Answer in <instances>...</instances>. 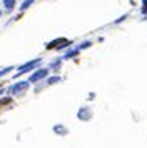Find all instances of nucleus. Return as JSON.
<instances>
[{
    "mask_svg": "<svg viewBox=\"0 0 147 148\" xmlns=\"http://www.w3.org/2000/svg\"><path fill=\"white\" fill-rule=\"evenodd\" d=\"M90 45H92V42H82L77 48H79V50H84V48H89Z\"/></svg>",
    "mask_w": 147,
    "mask_h": 148,
    "instance_id": "nucleus-14",
    "label": "nucleus"
},
{
    "mask_svg": "<svg viewBox=\"0 0 147 148\" xmlns=\"http://www.w3.org/2000/svg\"><path fill=\"white\" fill-rule=\"evenodd\" d=\"M5 105H12V98L7 97V98H0V110L5 107Z\"/></svg>",
    "mask_w": 147,
    "mask_h": 148,
    "instance_id": "nucleus-11",
    "label": "nucleus"
},
{
    "mask_svg": "<svg viewBox=\"0 0 147 148\" xmlns=\"http://www.w3.org/2000/svg\"><path fill=\"white\" fill-rule=\"evenodd\" d=\"M79 52H80L79 48H72V50H69V52L62 57V58H64V60H70V58H74V57H77V55H79Z\"/></svg>",
    "mask_w": 147,
    "mask_h": 148,
    "instance_id": "nucleus-7",
    "label": "nucleus"
},
{
    "mask_svg": "<svg viewBox=\"0 0 147 148\" xmlns=\"http://www.w3.org/2000/svg\"><path fill=\"white\" fill-rule=\"evenodd\" d=\"M140 12H142L144 15H147V0L142 2V8H140Z\"/></svg>",
    "mask_w": 147,
    "mask_h": 148,
    "instance_id": "nucleus-15",
    "label": "nucleus"
},
{
    "mask_svg": "<svg viewBox=\"0 0 147 148\" xmlns=\"http://www.w3.org/2000/svg\"><path fill=\"white\" fill-rule=\"evenodd\" d=\"M53 133H57V135H60V136H65L67 133H69V130H67L64 125H60V123H57L55 127H53Z\"/></svg>",
    "mask_w": 147,
    "mask_h": 148,
    "instance_id": "nucleus-6",
    "label": "nucleus"
},
{
    "mask_svg": "<svg viewBox=\"0 0 147 148\" xmlns=\"http://www.w3.org/2000/svg\"><path fill=\"white\" fill-rule=\"evenodd\" d=\"M3 7H5V10H13V7H15V0H3Z\"/></svg>",
    "mask_w": 147,
    "mask_h": 148,
    "instance_id": "nucleus-8",
    "label": "nucleus"
},
{
    "mask_svg": "<svg viewBox=\"0 0 147 148\" xmlns=\"http://www.w3.org/2000/svg\"><path fill=\"white\" fill-rule=\"evenodd\" d=\"M28 87H30L28 82H17V83H13L12 87L8 88V93L12 97H22L28 90Z\"/></svg>",
    "mask_w": 147,
    "mask_h": 148,
    "instance_id": "nucleus-1",
    "label": "nucleus"
},
{
    "mask_svg": "<svg viewBox=\"0 0 147 148\" xmlns=\"http://www.w3.org/2000/svg\"><path fill=\"white\" fill-rule=\"evenodd\" d=\"M0 17H2V10H0Z\"/></svg>",
    "mask_w": 147,
    "mask_h": 148,
    "instance_id": "nucleus-17",
    "label": "nucleus"
},
{
    "mask_svg": "<svg viewBox=\"0 0 147 148\" xmlns=\"http://www.w3.org/2000/svg\"><path fill=\"white\" fill-rule=\"evenodd\" d=\"M49 70H50V68H39V70H35V72L30 75V78H28V83H35V82L44 80L47 75H49Z\"/></svg>",
    "mask_w": 147,
    "mask_h": 148,
    "instance_id": "nucleus-4",
    "label": "nucleus"
},
{
    "mask_svg": "<svg viewBox=\"0 0 147 148\" xmlns=\"http://www.w3.org/2000/svg\"><path fill=\"white\" fill-rule=\"evenodd\" d=\"M60 62L62 60H53L52 63H50V70H55V72H57V70L60 68Z\"/></svg>",
    "mask_w": 147,
    "mask_h": 148,
    "instance_id": "nucleus-12",
    "label": "nucleus"
},
{
    "mask_svg": "<svg viewBox=\"0 0 147 148\" xmlns=\"http://www.w3.org/2000/svg\"><path fill=\"white\" fill-rule=\"evenodd\" d=\"M77 118H79L80 121H87L92 118V112L89 110V108H80L79 112H77Z\"/></svg>",
    "mask_w": 147,
    "mask_h": 148,
    "instance_id": "nucleus-5",
    "label": "nucleus"
},
{
    "mask_svg": "<svg viewBox=\"0 0 147 148\" xmlns=\"http://www.w3.org/2000/svg\"><path fill=\"white\" fill-rule=\"evenodd\" d=\"M33 2H35V0H24V3L20 5V12H24V10H27V8L30 7V5H32Z\"/></svg>",
    "mask_w": 147,
    "mask_h": 148,
    "instance_id": "nucleus-10",
    "label": "nucleus"
},
{
    "mask_svg": "<svg viewBox=\"0 0 147 148\" xmlns=\"http://www.w3.org/2000/svg\"><path fill=\"white\" fill-rule=\"evenodd\" d=\"M0 95H3V90H0Z\"/></svg>",
    "mask_w": 147,
    "mask_h": 148,
    "instance_id": "nucleus-16",
    "label": "nucleus"
},
{
    "mask_svg": "<svg viewBox=\"0 0 147 148\" xmlns=\"http://www.w3.org/2000/svg\"><path fill=\"white\" fill-rule=\"evenodd\" d=\"M70 43H72V42L67 40V38H55V40L49 42V43L45 45V48H47V50H53V48H57V50H62V48L69 47Z\"/></svg>",
    "mask_w": 147,
    "mask_h": 148,
    "instance_id": "nucleus-3",
    "label": "nucleus"
},
{
    "mask_svg": "<svg viewBox=\"0 0 147 148\" xmlns=\"http://www.w3.org/2000/svg\"><path fill=\"white\" fill-rule=\"evenodd\" d=\"M62 80L59 75H53V77H50V78H47V85H53V83H59V82Z\"/></svg>",
    "mask_w": 147,
    "mask_h": 148,
    "instance_id": "nucleus-9",
    "label": "nucleus"
},
{
    "mask_svg": "<svg viewBox=\"0 0 147 148\" xmlns=\"http://www.w3.org/2000/svg\"><path fill=\"white\" fill-rule=\"evenodd\" d=\"M40 63H42V58H35V60H30V62H27V63H24V65H20V67L17 68L15 78H17V77H20V75L27 73V72H30V70H33V68H37Z\"/></svg>",
    "mask_w": 147,
    "mask_h": 148,
    "instance_id": "nucleus-2",
    "label": "nucleus"
},
{
    "mask_svg": "<svg viewBox=\"0 0 147 148\" xmlns=\"http://www.w3.org/2000/svg\"><path fill=\"white\" fill-rule=\"evenodd\" d=\"M10 70H13V67H5L3 70H0V78H2V77H5L7 73H10Z\"/></svg>",
    "mask_w": 147,
    "mask_h": 148,
    "instance_id": "nucleus-13",
    "label": "nucleus"
}]
</instances>
